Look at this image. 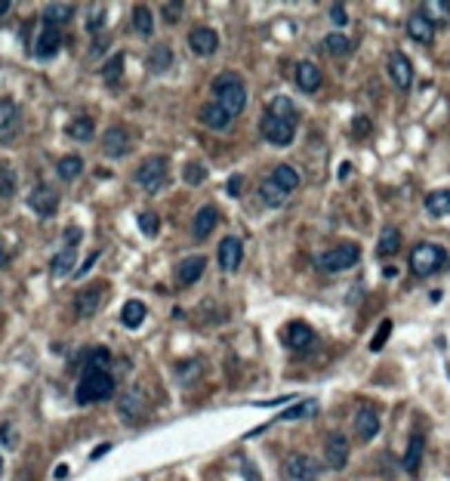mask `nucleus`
<instances>
[{
  "label": "nucleus",
  "mask_w": 450,
  "mask_h": 481,
  "mask_svg": "<svg viewBox=\"0 0 450 481\" xmlns=\"http://www.w3.org/2000/svg\"><path fill=\"white\" fill-rule=\"evenodd\" d=\"M262 136H266V142L277 145V148H287L290 142H293L296 136V108L290 99L277 96L268 102L266 115H262Z\"/></svg>",
  "instance_id": "nucleus-1"
},
{
  "label": "nucleus",
  "mask_w": 450,
  "mask_h": 481,
  "mask_svg": "<svg viewBox=\"0 0 450 481\" xmlns=\"http://www.w3.org/2000/svg\"><path fill=\"white\" fill-rule=\"evenodd\" d=\"M213 93H216V105L225 111L228 117H237L247 105V87L235 71H225L213 81Z\"/></svg>",
  "instance_id": "nucleus-2"
},
{
  "label": "nucleus",
  "mask_w": 450,
  "mask_h": 481,
  "mask_svg": "<svg viewBox=\"0 0 450 481\" xmlns=\"http://www.w3.org/2000/svg\"><path fill=\"white\" fill-rule=\"evenodd\" d=\"M115 395V377L108 371H96V367H84V377L75 389L77 404H92V401H105Z\"/></svg>",
  "instance_id": "nucleus-3"
},
{
  "label": "nucleus",
  "mask_w": 450,
  "mask_h": 481,
  "mask_svg": "<svg viewBox=\"0 0 450 481\" xmlns=\"http://www.w3.org/2000/svg\"><path fill=\"white\" fill-rule=\"evenodd\" d=\"M441 266H447V250L438 247V244H416V247L410 250V268H413V275H420V278L435 275Z\"/></svg>",
  "instance_id": "nucleus-4"
},
{
  "label": "nucleus",
  "mask_w": 450,
  "mask_h": 481,
  "mask_svg": "<svg viewBox=\"0 0 450 481\" xmlns=\"http://www.w3.org/2000/svg\"><path fill=\"white\" fill-rule=\"evenodd\" d=\"M358 259H361L358 244H342V247H333L324 256H317V268H321L324 275H340V272H346V268H352Z\"/></svg>",
  "instance_id": "nucleus-5"
},
{
  "label": "nucleus",
  "mask_w": 450,
  "mask_h": 481,
  "mask_svg": "<svg viewBox=\"0 0 450 481\" xmlns=\"http://www.w3.org/2000/svg\"><path fill=\"white\" fill-rule=\"evenodd\" d=\"M167 157L164 155H155V157H148V161L142 164V167L136 170V182L145 188V192H161L164 186H167Z\"/></svg>",
  "instance_id": "nucleus-6"
},
{
  "label": "nucleus",
  "mask_w": 450,
  "mask_h": 481,
  "mask_svg": "<svg viewBox=\"0 0 450 481\" xmlns=\"http://www.w3.org/2000/svg\"><path fill=\"white\" fill-rule=\"evenodd\" d=\"M105 296H108V287H105V284H90L87 290H81V293H77V300H75L77 318H92V315L102 308Z\"/></svg>",
  "instance_id": "nucleus-7"
},
{
  "label": "nucleus",
  "mask_w": 450,
  "mask_h": 481,
  "mask_svg": "<svg viewBox=\"0 0 450 481\" xmlns=\"http://www.w3.org/2000/svg\"><path fill=\"white\" fill-rule=\"evenodd\" d=\"M324 463L330 466V469H342V466L349 463V438L346 435H330L327 444H324Z\"/></svg>",
  "instance_id": "nucleus-8"
},
{
  "label": "nucleus",
  "mask_w": 450,
  "mask_h": 481,
  "mask_svg": "<svg viewBox=\"0 0 450 481\" xmlns=\"http://www.w3.org/2000/svg\"><path fill=\"white\" fill-rule=\"evenodd\" d=\"M28 207L35 210L37 216H52L59 210V192L50 186H37L35 192L28 195Z\"/></svg>",
  "instance_id": "nucleus-9"
},
{
  "label": "nucleus",
  "mask_w": 450,
  "mask_h": 481,
  "mask_svg": "<svg viewBox=\"0 0 450 481\" xmlns=\"http://www.w3.org/2000/svg\"><path fill=\"white\" fill-rule=\"evenodd\" d=\"M188 47L195 56H213V52L219 50V35H216L213 28H191Z\"/></svg>",
  "instance_id": "nucleus-10"
},
{
  "label": "nucleus",
  "mask_w": 450,
  "mask_h": 481,
  "mask_svg": "<svg viewBox=\"0 0 450 481\" xmlns=\"http://www.w3.org/2000/svg\"><path fill=\"white\" fill-rule=\"evenodd\" d=\"M389 77L395 81L398 90H410V84H413V68H410V59L404 52H392V56H389Z\"/></svg>",
  "instance_id": "nucleus-11"
},
{
  "label": "nucleus",
  "mask_w": 450,
  "mask_h": 481,
  "mask_svg": "<svg viewBox=\"0 0 450 481\" xmlns=\"http://www.w3.org/2000/svg\"><path fill=\"white\" fill-rule=\"evenodd\" d=\"M102 151L108 157H124L130 151V133L124 127H108L102 136Z\"/></svg>",
  "instance_id": "nucleus-12"
},
{
  "label": "nucleus",
  "mask_w": 450,
  "mask_h": 481,
  "mask_svg": "<svg viewBox=\"0 0 450 481\" xmlns=\"http://www.w3.org/2000/svg\"><path fill=\"white\" fill-rule=\"evenodd\" d=\"M355 435H358L361 441H373L376 435H380V413H376L373 407H361V411L355 413Z\"/></svg>",
  "instance_id": "nucleus-13"
},
{
  "label": "nucleus",
  "mask_w": 450,
  "mask_h": 481,
  "mask_svg": "<svg viewBox=\"0 0 450 481\" xmlns=\"http://www.w3.org/2000/svg\"><path fill=\"white\" fill-rule=\"evenodd\" d=\"M241 259H244V244H241V238H225L219 244V266H222V272H237Z\"/></svg>",
  "instance_id": "nucleus-14"
},
{
  "label": "nucleus",
  "mask_w": 450,
  "mask_h": 481,
  "mask_svg": "<svg viewBox=\"0 0 450 481\" xmlns=\"http://www.w3.org/2000/svg\"><path fill=\"white\" fill-rule=\"evenodd\" d=\"M59 47H62V35H59V28H52V25H41L35 56L37 59H50V56H56V52H59Z\"/></svg>",
  "instance_id": "nucleus-15"
},
{
  "label": "nucleus",
  "mask_w": 450,
  "mask_h": 481,
  "mask_svg": "<svg viewBox=\"0 0 450 481\" xmlns=\"http://www.w3.org/2000/svg\"><path fill=\"white\" fill-rule=\"evenodd\" d=\"M204 268H207V259H204V256H185L179 266H176V281H179V284H195V281H201Z\"/></svg>",
  "instance_id": "nucleus-16"
},
{
  "label": "nucleus",
  "mask_w": 450,
  "mask_h": 481,
  "mask_svg": "<svg viewBox=\"0 0 450 481\" xmlns=\"http://www.w3.org/2000/svg\"><path fill=\"white\" fill-rule=\"evenodd\" d=\"M216 222H219V213H216V207H201L195 216V222H191V235H195L197 241L210 238L216 228Z\"/></svg>",
  "instance_id": "nucleus-17"
},
{
  "label": "nucleus",
  "mask_w": 450,
  "mask_h": 481,
  "mask_svg": "<svg viewBox=\"0 0 450 481\" xmlns=\"http://www.w3.org/2000/svg\"><path fill=\"white\" fill-rule=\"evenodd\" d=\"M312 342H315V331H312L309 324H302V321H293V324L287 327V346L293 349V352H306Z\"/></svg>",
  "instance_id": "nucleus-18"
},
{
  "label": "nucleus",
  "mask_w": 450,
  "mask_h": 481,
  "mask_svg": "<svg viewBox=\"0 0 450 481\" xmlns=\"http://www.w3.org/2000/svg\"><path fill=\"white\" fill-rule=\"evenodd\" d=\"M296 84H300L302 93H317V87H321V68L315 62H300L296 65Z\"/></svg>",
  "instance_id": "nucleus-19"
},
{
  "label": "nucleus",
  "mask_w": 450,
  "mask_h": 481,
  "mask_svg": "<svg viewBox=\"0 0 450 481\" xmlns=\"http://www.w3.org/2000/svg\"><path fill=\"white\" fill-rule=\"evenodd\" d=\"M19 130V108L12 99H0V139H10Z\"/></svg>",
  "instance_id": "nucleus-20"
},
{
  "label": "nucleus",
  "mask_w": 450,
  "mask_h": 481,
  "mask_svg": "<svg viewBox=\"0 0 450 481\" xmlns=\"http://www.w3.org/2000/svg\"><path fill=\"white\" fill-rule=\"evenodd\" d=\"M407 35L413 37L416 43H432V37H435V25L429 22L422 12H413V16L407 19Z\"/></svg>",
  "instance_id": "nucleus-21"
},
{
  "label": "nucleus",
  "mask_w": 450,
  "mask_h": 481,
  "mask_svg": "<svg viewBox=\"0 0 450 481\" xmlns=\"http://www.w3.org/2000/svg\"><path fill=\"white\" fill-rule=\"evenodd\" d=\"M75 266H77V253H75V244H68L62 253L52 256L50 272H52V278H65V275H75Z\"/></svg>",
  "instance_id": "nucleus-22"
},
{
  "label": "nucleus",
  "mask_w": 450,
  "mask_h": 481,
  "mask_svg": "<svg viewBox=\"0 0 450 481\" xmlns=\"http://www.w3.org/2000/svg\"><path fill=\"white\" fill-rule=\"evenodd\" d=\"M201 124H204V127H210V130H216V133H222V130L231 127V117L225 115L216 102H210V105H204V108H201Z\"/></svg>",
  "instance_id": "nucleus-23"
},
{
  "label": "nucleus",
  "mask_w": 450,
  "mask_h": 481,
  "mask_svg": "<svg viewBox=\"0 0 450 481\" xmlns=\"http://www.w3.org/2000/svg\"><path fill=\"white\" fill-rule=\"evenodd\" d=\"M271 182H275L277 188H284V192H293V188H300V173H296L293 167H290V164H277L275 167V173L268 176Z\"/></svg>",
  "instance_id": "nucleus-24"
},
{
  "label": "nucleus",
  "mask_w": 450,
  "mask_h": 481,
  "mask_svg": "<svg viewBox=\"0 0 450 481\" xmlns=\"http://www.w3.org/2000/svg\"><path fill=\"white\" fill-rule=\"evenodd\" d=\"M315 472H317V463L312 457H306V453L287 460V475L290 478H315Z\"/></svg>",
  "instance_id": "nucleus-25"
},
{
  "label": "nucleus",
  "mask_w": 450,
  "mask_h": 481,
  "mask_svg": "<svg viewBox=\"0 0 450 481\" xmlns=\"http://www.w3.org/2000/svg\"><path fill=\"white\" fill-rule=\"evenodd\" d=\"M426 210L429 216H447L450 213V188H435V192L426 195Z\"/></svg>",
  "instance_id": "nucleus-26"
},
{
  "label": "nucleus",
  "mask_w": 450,
  "mask_h": 481,
  "mask_svg": "<svg viewBox=\"0 0 450 481\" xmlns=\"http://www.w3.org/2000/svg\"><path fill=\"white\" fill-rule=\"evenodd\" d=\"M422 447H426V438H422V435H410V444H407V453H404V469L410 472V475H416V472H420Z\"/></svg>",
  "instance_id": "nucleus-27"
},
{
  "label": "nucleus",
  "mask_w": 450,
  "mask_h": 481,
  "mask_svg": "<svg viewBox=\"0 0 450 481\" xmlns=\"http://www.w3.org/2000/svg\"><path fill=\"white\" fill-rule=\"evenodd\" d=\"M401 250V232L395 226H386L380 235V244H376V253L380 256H395Z\"/></svg>",
  "instance_id": "nucleus-28"
},
{
  "label": "nucleus",
  "mask_w": 450,
  "mask_h": 481,
  "mask_svg": "<svg viewBox=\"0 0 450 481\" xmlns=\"http://www.w3.org/2000/svg\"><path fill=\"white\" fill-rule=\"evenodd\" d=\"M420 12H422V16H426L432 25L450 22V3H447V0H426Z\"/></svg>",
  "instance_id": "nucleus-29"
},
{
  "label": "nucleus",
  "mask_w": 450,
  "mask_h": 481,
  "mask_svg": "<svg viewBox=\"0 0 450 481\" xmlns=\"http://www.w3.org/2000/svg\"><path fill=\"white\" fill-rule=\"evenodd\" d=\"M71 16H75V6L71 3H50L46 6V12H43V25H65V22H71Z\"/></svg>",
  "instance_id": "nucleus-30"
},
{
  "label": "nucleus",
  "mask_w": 450,
  "mask_h": 481,
  "mask_svg": "<svg viewBox=\"0 0 450 481\" xmlns=\"http://www.w3.org/2000/svg\"><path fill=\"white\" fill-rule=\"evenodd\" d=\"M145 312H148V308H145V302L130 300L127 306L121 308V321H124V327H130V331H133V327H139V324L145 321Z\"/></svg>",
  "instance_id": "nucleus-31"
},
{
  "label": "nucleus",
  "mask_w": 450,
  "mask_h": 481,
  "mask_svg": "<svg viewBox=\"0 0 450 481\" xmlns=\"http://www.w3.org/2000/svg\"><path fill=\"white\" fill-rule=\"evenodd\" d=\"M170 65H173V52H170L167 43H157V47L151 50V56H148V68L155 71V75H161V71H167Z\"/></svg>",
  "instance_id": "nucleus-32"
},
{
  "label": "nucleus",
  "mask_w": 450,
  "mask_h": 481,
  "mask_svg": "<svg viewBox=\"0 0 450 481\" xmlns=\"http://www.w3.org/2000/svg\"><path fill=\"white\" fill-rule=\"evenodd\" d=\"M81 170H84V161H81V157H77V155H65L62 161H59L56 173H59V179L71 182V179H77V176H81Z\"/></svg>",
  "instance_id": "nucleus-33"
},
{
  "label": "nucleus",
  "mask_w": 450,
  "mask_h": 481,
  "mask_svg": "<svg viewBox=\"0 0 450 481\" xmlns=\"http://www.w3.org/2000/svg\"><path fill=\"white\" fill-rule=\"evenodd\" d=\"M133 28H136L142 37H151V35H155V19H151V10H148V6L139 3L136 10H133Z\"/></svg>",
  "instance_id": "nucleus-34"
},
{
  "label": "nucleus",
  "mask_w": 450,
  "mask_h": 481,
  "mask_svg": "<svg viewBox=\"0 0 450 481\" xmlns=\"http://www.w3.org/2000/svg\"><path fill=\"white\" fill-rule=\"evenodd\" d=\"M139 413H142V392L133 389L130 395H124V398H121V417L124 420H136Z\"/></svg>",
  "instance_id": "nucleus-35"
},
{
  "label": "nucleus",
  "mask_w": 450,
  "mask_h": 481,
  "mask_svg": "<svg viewBox=\"0 0 450 481\" xmlns=\"http://www.w3.org/2000/svg\"><path fill=\"white\" fill-rule=\"evenodd\" d=\"M121 71H124V56H121V52H115V56L102 65V81L108 84V87H115V84L121 81Z\"/></svg>",
  "instance_id": "nucleus-36"
},
{
  "label": "nucleus",
  "mask_w": 450,
  "mask_h": 481,
  "mask_svg": "<svg viewBox=\"0 0 450 481\" xmlns=\"http://www.w3.org/2000/svg\"><path fill=\"white\" fill-rule=\"evenodd\" d=\"M260 197L268 204V207H281V204L287 201V192H284V188H277L271 179H266V182L260 186Z\"/></svg>",
  "instance_id": "nucleus-37"
},
{
  "label": "nucleus",
  "mask_w": 450,
  "mask_h": 481,
  "mask_svg": "<svg viewBox=\"0 0 450 481\" xmlns=\"http://www.w3.org/2000/svg\"><path fill=\"white\" fill-rule=\"evenodd\" d=\"M68 136L77 139V142H90L92 139V121L90 117H77V121L68 127Z\"/></svg>",
  "instance_id": "nucleus-38"
},
{
  "label": "nucleus",
  "mask_w": 450,
  "mask_h": 481,
  "mask_svg": "<svg viewBox=\"0 0 450 481\" xmlns=\"http://www.w3.org/2000/svg\"><path fill=\"white\" fill-rule=\"evenodd\" d=\"M324 47H327V52H333V56H346L349 50H352V43H349V37L346 35H327L324 37Z\"/></svg>",
  "instance_id": "nucleus-39"
},
{
  "label": "nucleus",
  "mask_w": 450,
  "mask_h": 481,
  "mask_svg": "<svg viewBox=\"0 0 450 481\" xmlns=\"http://www.w3.org/2000/svg\"><path fill=\"white\" fill-rule=\"evenodd\" d=\"M16 195V173L6 164H0V197H12Z\"/></svg>",
  "instance_id": "nucleus-40"
},
{
  "label": "nucleus",
  "mask_w": 450,
  "mask_h": 481,
  "mask_svg": "<svg viewBox=\"0 0 450 481\" xmlns=\"http://www.w3.org/2000/svg\"><path fill=\"white\" fill-rule=\"evenodd\" d=\"M315 401H302V404H296V407H290V411H284L281 417H277V423H284V420H300V417H309V413L315 411Z\"/></svg>",
  "instance_id": "nucleus-41"
},
{
  "label": "nucleus",
  "mask_w": 450,
  "mask_h": 481,
  "mask_svg": "<svg viewBox=\"0 0 450 481\" xmlns=\"http://www.w3.org/2000/svg\"><path fill=\"white\" fill-rule=\"evenodd\" d=\"M139 228H142V235L155 238L157 228H161V219H157V213H139Z\"/></svg>",
  "instance_id": "nucleus-42"
},
{
  "label": "nucleus",
  "mask_w": 450,
  "mask_h": 481,
  "mask_svg": "<svg viewBox=\"0 0 450 481\" xmlns=\"http://www.w3.org/2000/svg\"><path fill=\"white\" fill-rule=\"evenodd\" d=\"M389 331H392V321H382V324H380V331H376V337L370 340V352H380V349L386 346Z\"/></svg>",
  "instance_id": "nucleus-43"
},
{
  "label": "nucleus",
  "mask_w": 450,
  "mask_h": 481,
  "mask_svg": "<svg viewBox=\"0 0 450 481\" xmlns=\"http://www.w3.org/2000/svg\"><path fill=\"white\" fill-rule=\"evenodd\" d=\"M108 358H111V352H108V349H92V352H90V364H87V367H96V371H105V364H108Z\"/></svg>",
  "instance_id": "nucleus-44"
},
{
  "label": "nucleus",
  "mask_w": 450,
  "mask_h": 481,
  "mask_svg": "<svg viewBox=\"0 0 450 481\" xmlns=\"http://www.w3.org/2000/svg\"><path fill=\"white\" fill-rule=\"evenodd\" d=\"M102 22H105V10H102V6H99V3H92V6H90L87 28H90V31H99V28H102Z\"/></svg>",
  "instance_id": "nucleus-45"
},
{
  "label": "nucleus",
  "mask_w": 450,
  "mask_h": 481,
  "mask_svg": "<svg viewBox=\"0 0 450 481\" xmlns=\"http://www.w3.org/2000/svg\"><path fill=\"white\" fill-rule=\"evenodd\" d=\"M204 176H207V170H204L201 164H188V167H185V179H188L191 186H197V182H204Z\"/></svg>",
  "instance_id": "nucleus-46"
},
{
  "label": "nucleus",
  "mask_w": 450,
  "mask_h": 481,
  "mask_svg": "<svg viewBox=\"0 0 450 481\" xmlns=\"http://www.w3.org/2000/svg\"><path fill=\"white\" fill-rule=\"evenodd\" d=\"M161 12H164V19H167V22H179V16H182V3H173V0H167V3L161 6Z\"/></svg>",
  "instance_id": "nucleus-47"
},
{
  "label": "nucleus",
  "mask_w": 450,
  "mask_h": 481,
  "mask_svg": "<svg viewBox=\"0 0 450 481\" xmlns=\"http://www.w3.org/2000/svg\"><path fill=\"white\" fill-rule=\"evenodd\" d=\"M330 19H333V25H346V22H349L346 6H342V3H333V6H330Z\"/></svg>",
  "instance_id": "nucleus-48"
},
{
  "label": "nucleus",
  "mask_w": 450,
  "mask_h": 481,
  "mask_svg": "<svg viewBox=\"0 0 450 481\" xmlns=\"http://www.w3.org/2000/svg\"><path fill=\"white\" fill-rule=\"evenodd\" d=\"M96 262H99V253H90L87 259H84V266H77V268H75V275H77V278H84V275H87L90 268L96 266Z\"/></svg>",
  "instance_id": "nucleus-49"
},
{
  "label": "nucleus",
  "mask_w": 450,
  "mask_h": 481,
  "mask_svg": "<svg viewBox=\"0 0 450 481\" xmlns=\"http://www.w3.org/2000/svg\"><path fill=\"white\" fill-rule=\"evenodd\" d=\"M355 136H367L370 133V121H367V117H364V115H358V117H355Z\"/></svg>",
  "instance_id": "nucleus-50"
},
{
  "label": "nucleus",
  "mask_w": 450,
  "mask_h": 481,
  "mask_svg": "<svg viewBox=\"0 0 450 481\" xmlns=\"http://www.w3.org/2000/svg\"><path fill=\"white\" fill-rule=\"evenodd\" d=\"M241 186H244V176H231V179H228V195L237 197V195H241Z\"/></svg>",
  "instance_id": "nucleus-51"
},
{
  "label": "nucleus",
  "mask_w": 450,
  "mask_h": 481,
  "mask_svg": "<svg viewBox=\"0 0 450 481\" xmlns=\"http://www.w3.org/2000/svg\"><path fill=\"white\" fill-rule=\"evenodd\" d=\"M244 475H247L250 481H262L260 472H256V466H250V463H244Z\"/></svg>",
  "instance_id": "nucleus-52"
},
{
  "label": "nucleus",
  "mask_w": 450,
  "mask_h": 481,
  "mask_svg": "<svg viewBox=\"0 0 450 481\" xmlns=\"http://www.w3.org/2000/svg\"><path fill=\"white\" fill-rule=\"evenodd\" d=\"M102 453H108V444H99V447H96V451H92V453H90V457H92V460H99V457H102Z\"/></svg>",
  "instance_id": "nucleus-53"
},
{
  "label": "nucleus",
  "mask_w": 450,
  "mask_h": 481,
  "mask_svg": "<svg viewBox=\"0 0 450 481\" xmlns=\"http://www.w3.org/2000/svg\"><path fill=\"white\" fill-rule=\"evenodd\" d=\"M6 262V253H3V244H0V266H3Z\"/></svg>",
  "instance_id": "nucleus-54"
},
{
  "label": "nucleus",
  "mask_w": 450,
  "mask_h": 481,
  "mask_svg": "<svg viewBox=\"0 0 450 481\" xmlns=\"http://www.w3.org/2000/svg\"><path fill=\"white\" fill-rule=\"evenodd\" d=\"M0 469H3V463H0Z\"/></svg>",
  "instance_id": "nucleus-55"
},
{
  "label": "nucleus",
  "mask_w": 450,
  "mask_h": 481,
  "mask_svg": "<svg viewBox=\"0 0 450 481\" xmlns=\"http://www.w3.org/2000/svg\"><path fill=\"white\" fill-rule=\"evenodd\" d=\"M447 373H450V371H447Z\"/></svg>",
  "instance_id": "nucleus-56"
}]
</instances>
